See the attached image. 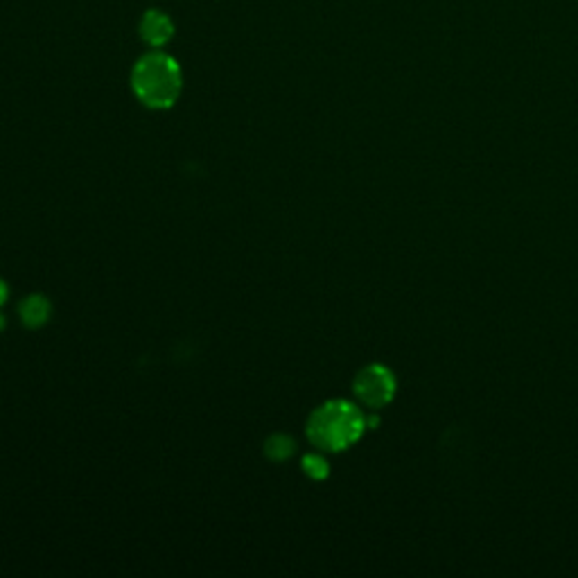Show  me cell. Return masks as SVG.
Instances as JSON below:
<instances>
[{"mask_svg":"<svg viewBox=\"0 0 578 578\" xmlns=\"http://www.w3.org/2000/svg\"><path fill=\"white\" fill-rule=\"evenodd\" d=\"M367 416L346 400H330L312 411L307 420V438L321 452H343L362 438Z\"/></svg>","mask_w":578,"mask_h":578,"instance_id":"1","label":"cell"},{"mask_svg":"<svg viewBox=\"0 0 578 578\" xmlns=\"http://www.w3.org/2000/svg\"><path fill=\"white\" fill-rule=\"evenodd\" d=\"M132 89L145 107H175L181 89H184L179 64L165 52H150V55L141 56L132 71Z\"/></svg>","mask_w":578,"mask_h":578,"instance_id":"2","label":"cell"},{"mask_svg":"<svg viewBox=\"0 0 578 578\" xmlns=\"http://www.w3.org/2000/svg\"><path fill=\"white\" fill-rule=\"evenodd\" d=\"M353 391L358 400L371 410L384 407L391 402L395 393V377L382 364H371V367L362 368L353 382Z\"/></svg>","mask_w":578,"mask_h":578,"instance_id":"3","label":"cell"},{"mask_svg":"<svg viewBox=\"0 0 578 578\" xmlns=\"http://www.w3.org/2000/svg\"><path fill=\"white\" fill-rule=\"evenodd\" d=\"M141 37L142 41L150 43L151 47H160L175 37V23L168 14L159 10H147L141 21Z\"/></svg>","mask_w":578,"mask_h":578,"instance_id":"4","label":"cell"},{"mask_svg":"<svg viewBox=\"0 0 578 578\" xmlns=\"http://www.w3.org/2000/svg\"><path fill=\"white\" fill-rule=\"evenodd\" d=\"M50 315H52L50 301H47L46 297H41V294H32V297L25 298L19 307L21 321H23L25 328H32V330L46 325L47 321H50Z\"/></svg>","mask_w":578,"mask_h":578,"instance_id":"5","label":"cell"},{"mask_svg":"<svg viewBox=\"0 0 578 578\" xmlns=\"http://www.w3.org/2000/svg\"><path fill=\"white\" fill-rule=\"evenodd\" d=\"M294 450H297V443L287 434H273L264 441V454L272 461H287L294 454Z\"/></svg>","mask_w":578,"mask_h":578,"instance_id":"6","label":"cell"},{"mask_svg":"<svg viewBox=\"0 0 578 578\" xmlns=\"http://www.w3.org/2000/svg\"><path fill=\"white\" fill-rule=\"evenodd\" d=\"M301 466H303V472H306L310 479H316V481L325 479L330 472L328 461H325L321 454H306L301 461Z\"/></svg>","mask_w":578,"mask_h":578,"instance_id":"7","label":"cell"},{"mask_svg":"<svg viewBox=\"0 0 578 578\" xmlns=\"http://www.w3.org/2000/svg\"><path fill=\"white\" fill-rule=\"evenodd\" d=\"M7 297H10V289H7V285L3 280H0V306H5Z\"/></svg>","mask_w":578,"mask_h":578,"instance_id":"8","label":"cell"},{"mask_svg":"<svg viewBox=\"0 0 578 578\" xmlns=\"http://www.w3.org/2000/svg\"><path fill=\"white\" fill-rule=\"evenodd\" d=\"M3 328H5V319H3V315H0V332H3Z\"/></svg>","mask_w":578,"mask_h":578,"instance_id":"9","label":"cell"}]
</instances>
